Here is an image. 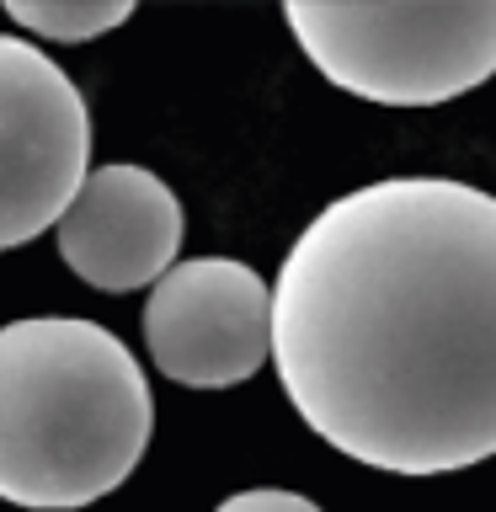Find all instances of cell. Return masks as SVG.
<instances>
[{"mask_svg": "<svg viewBox=\"0 0 496 512\" xmlns=\"http://www.w3.org/2000/svg\"><path fill=\"white\" fill-rule=\"evenodd\" d=\"M182 235H187L182 198L150 166H134V160L91 166L70 208L54 224V246L64 267L80 283L102 288V294L155 288L176 267Z\"/></svg>", "mask_w": 496, "mask_h": 512, "instance_id": "8992f818", "label": "cell"}, {"mask_svg": "<svg viewBox=\"0 0 496 512\" xmlns=\"http://www.w3.org/2000/svg\"><path fill=\"white\" fill-rule=\"evenodd\" d=\"M144 347L171 384L235 390L272 352V288L235 256H187L144 299Z\"/></svg>", "mask_w": 496, "mask_h": 512, "instance_id": "5b68a950", "label": "cell"}, {"mask_svg": "<svg viewBox=\"0 0 496 512\" xmlns=\"http://www.w3.org/2000/svg\"><path fill=\"white\" fill-rule=\"evenodd\" d=\"M272 368L299 422L384 475L496 459V192L384 176L278 262Z\"/></svg>", "mask_w": 496, "mask_h": 512, "instance_id": "6da1fadb", "label": "cell"}, {"mask_svg": "<svg viewBox=\"0 0 496 512\" xmlns=\"http://www.w3.org/2000/svg\"><path fill=\"white\" fill-rule=\"evenodd\" d=\"M214 512H320V502H310L299 491H283V486H256V491L224 496Z\"/></svg>", "mask_w": 496, "mask_h": 512, "instance_id": "ba28073f", "label": "cell"}, {"mask_svg": "<svg viewBox=\"0 0 496 512\" xmlns=\"http://www.w3.org/2000/svg\"><path fill=\"white\" fill-rule=\"evenodd\" d=\"M155 400L123 336L80 315L0 326V502L80 512L139 470Z\"/></svg>", "mask_w": 496, "mask_h": 512, "instance_id": "7a4b0ae2", "label": "cell"}, {"mask_svg": "<svg viewBox=\"0 0 496 512\" xmlns=\"http://www.w3.org/2000/svg\"><path fill=\"white\" fill-rule=\"evenodd\" d=\"M11 27H22L32 43H96L107 38L112 27H123L134 6L128 0H43V6H32V0H11L6 6Z\"/></svg>", "mask_w": 496, "mask_h": 512, "instance_id": "52a82bcc", "label": "cell"}, {"mask_svg": "<svg viewBox=\"0 0 496 512\" xmlns=\"http://www.w3.org/2000/svg\"><path fill=\"white\" fill-rule=\"evenodd\" d=\"M91 171L86 96L22 32H0V251L54 230Z\"/></svg>", "mask_w": 496, "mask_h": 512, "instance_id": "277c9868", "label": "cell"}, {"mask_svg": "<svg viewBox=\"0 0 496 512\" xmlns=\"http://www.w3.org/2000/svg\"><path fill=\"white\" fill-rule=\"evenodd\" d=\"M304 59L379 107H438L496 75V0L475 6H283Z\"/></svg>", "mask_w": 496, "mask_h": 512, "instance_id": "3957f363", "label": "cell"}]
</instances>
